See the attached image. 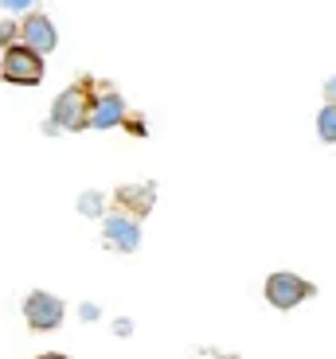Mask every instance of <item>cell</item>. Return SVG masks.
<instances>
[{
  "label": "cell",
  "mask_w": 336,
  "mask_h": 359,
  "mask_svg": "<svg viewBox=\"0 0 336 359\" xmlns=\"http://www.w3.org/2000/svg\"><path fill=\"white\" fill-rule=\"evenodd\" d=\"M0 79L16 82V86H36L43 82V55L27 43L4 47V63H0Z\"/></svg>",
  "instance_id": "obj_2"
},
{
  "label": "cell",
  "mask_w": 336,
  "mask_h": 359,
  "mask_svg": "<svg viewBox=\"0 0 336 359\" xmlns=\"http://www.w3.org/2000/svg\"><path fill=\"white\" fill-rule=\"evenodd\" d=\"M63 316H67V309H63V301H59L55 293H43V289L27 293L24 320H27V328H32V332H51V328H59V324H63Z\"/></svg>",
  "instance_id": "obj_3"
},
{
  "label": "cell",
  "mask_w": 336,
  "mask_h": 359,
  "mask_svg": "<svg viewBox=\"0 0 336 359\" xmlns=\"http://www.w3.org/2000/svg\"><path fill=\"white\" fill-rule=\"evenodd\" d=\"M325 102H336V74L325 82Z\"/></svg>",
  "instance_id": "obj_14"
},
{
  "label": "cell",
  "mask_w": 336,
  "mask_h": 359,
  "mask_svg": "<svg viewBox=\"0 0 336 359\" xmlns=\"http://www.w3.org/2000/svg\"><path fill=\"white\" fill-rule=\"evenodd\" d=\"M126 102L118 90H94V106H90V129H114L126 126Z\"/></svg>",
  "instance_id": "obj_6"
},
{
  "label": "cell",
  "mask_w": 336,
  "mask_h": 359,
  "mask_svg": "<svg viewBox=\"0 0 336 359\" xmlns=\"http://www.w3.org/2000/svg\"><path fill=\"white\" fill-rule=\"evenodd\" d=\"M305 297H313V285L301 278V273L278 269V273L266 278V301H270L274 309H293V305H301Z\"/></svg>",
  "instance_id": "obj_4"
},
{
  "label": "cell",
  "mask_w": 336,
  "mask_h": 359,
  "mask_svg": "<svg viewBox=\"0 0 336 359\" xmlns=\"http://www.w3.org/2000/svg\"><path fill=\"white\" fill-rule=\"evenodd\" d=\"M114 199H118V207L126 211V215L145 219L149 211H153V203H156V188L149 184V180H137V184H121V188L114 191Z\"/></svg>",
  "instance_id": "obj_7"
},
{
  "label": "cell",
  "mask_w": 336,
  "mask_h": 359,
  "mask_svg": "<svg viewBox=\"0 0 336 359\" xmlns=\"http://www.w3.org/2000/svg\"><path fill=\"white\" fill-rule=\"evenodd\" d=\"M36 0H0V8L4 12H24V8H32Z\"/></svg>",
  "instance_id": "obj_12"
},
{
  "label": "cell",
  "mask_w": 336,
  "mask_h": 359,
  "mask_svg": "<svg viewBox=\"0 0 336 359\" xmlns=\"http://www.w3.org/2000/svg\"><path fill=\"white\" fill-rule=\"evenodd\" d=\"M20 39H24L27 47H36L39 55H51L55 43H59V32H55V24L43 12H32V16L20 24Z\"/></svg>",
  "instance_id": "obj_8"
},
{
  "label": "cell",
  "mask_w": 336,
  "mask_h": 359,
  "mask_svg": "<svg viewBox=\"0 0 336 359\" xmlns=\"http://www.w3.org/2000/svg\"><path fill=\"white\" fill-rule=\"evenodd\" d=\"M79 211H82V215H90V219H98L102 211H106V199H102V191H86V196L79 199Z\"/></svg>",
  "instance_id": "obj_10"
},
{
  "label": "cell",
  "mask_w": 336,
  "mask_h": 359,
  "mask_svg": "<svg viewBox=\"0 0 336 359\" xmlns=\"http://www.w3.org/2000/svg\"><path fill=\"white\" fill-rule=\"evenodd\" d=\"M20 36V24H12V20H4L0 24V47H12V39Z\"/></svg>",
  "instance_id": "obj_11"
},
{
  "label": "cell",
  "mask_w": 336,
  "mask_h": 359,
  "mask_svg": "<svg viewBox=\"0 0 336 359\" xmlns=\"http://www.w3.org/2000/svg\"><path fill=\"white\" fill-rule=\"evenodd\" d=\"M317 133L325 144H336V102H325L317 114Z\"/></svg>",
  "instance_id": "obj_9"
},
{
  "label": "cell",
  "mask_w": 336,
  "mask_h": 359,
  "mask_svg": "<svg viewBox=\"0 0 336 359\" xmlns=\"http://www.w3.org/2000/svg\"><path fill=\"white\" fill-rule=\"evenodd\" d=\"M126 129H129V133L141 137V133H145V121H141V117H126Z\"/></svg>",
  "instance_id": "obj_13"
},
{
  "label": "cell",
  "mask_w": 336,
  "mask_h": 359,
  "mask_svg": "<svg viewBox=\"0 0 336 359\" xmlns=\"http://www.w3.org/2000/svg\"><path fill=\"white\" fill-rule=\"evenodd\" d=\"M39 359H71V355H63V351H43Z\"/></svg>",
  "instance_id": "obj_15"
},
{
  "label": "cell",
  "mask_w": 336,
  "mask_h": 359,
  "mask_svg": "<svg viewBox=\"0 0 336 359\" xmlns=\"http://www.w3.org/2000/svg\"><path fill=\"white\" fill-rule=\"evenodd\" d=\"M102 243H106L109 250L133 254L137 246H141V219L126 215V211H118V215H106V223H102Z\"/></svg>",
  "instance_id": "obj_5"
},
{
  "label": "cell",
  "mask_w": 336,
  "mask_h": 359,
  "mask_svg": "<svg viewBox=\"0 0 336 359\" xmlns=\"http://www.w3.org/2000/svg\"><path fill=\"white\" fill-rule=\"evenodd\" d=\"M90 106H94V79H82V82L67 86L63 94L55 98L51 121H55L59 129H71V133H79V129L90 126Z\"/></svg>",
  "instance_id": "obj_1"
}]
</instances>
